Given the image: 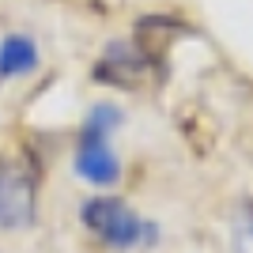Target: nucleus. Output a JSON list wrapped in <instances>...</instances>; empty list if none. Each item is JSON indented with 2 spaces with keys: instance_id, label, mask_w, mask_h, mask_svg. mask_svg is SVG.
I'll return each mask as SVG.
<instances>
[{
  "instance_id": "nucleus-2",
  "label": "nucleus",
  "mask_w": 253,
  "mask_h": 253,
  "mask_svg": "<svg viewBox=\"0 0 253 253\" xmlns=\"http://www.w3.org/2000/svg\"><path fill=\"white\" fill-rule=\"evenodd\" d=\"M38 163L34 155L0 159V231H23L38 215Z\"/></svg>"
},
{
  "instance_id": "nucleus-1",
  "label": "nucleus",
  "mask_w": 253,
  "mask_h": 253,
  "mask_svg": "<svg viewBox=\"0 0 253 253\" xmlns=\"http://www.w3.org/2000/svg\"><path fill=\"white\" fill-rule=\"evenodd\" d=\"M80 219L114 250H132V246H155L159 227L140 219L121 197H91L80 208Z\"/></svg>"
},
{
  "instance_id": "nucleus-6",
  "label": "nucleus",
  "mask_w": 253,
  "mask_h": 253,
  "mask_svg": "<svg viewBox=\"0 0 253 253\" xmlns=\"http://www.w3.org/2000/svg\"><path fill=\"white\" fill-rule=\"evenodd\" d=\"M38 45L31 34H8L0 42V80H23V76L38 72Z\"/></svg>"
},
{
  "instance_id": "nucleus-4",
  "label": "nucleus",
  "mask_w": 253,
  "mask_h": 253,
  "mask_svg": "<svg viewBox=\"0 0 253 253\" xmlns=\"http://www.w3.org/2000/svg\"><path fill=\"white\" fill-rule=\"evenodd\" d=\"M76 174L91 185H114L121 178V159L110 140H80L76 144Z\"/></svg>"
},
{
  "instance_id": "nucleus-5",
  "label": "nucleus",
  "mask_w": 253,
  "mask_h": 253,
  "mask_svg": "<svg viewBox=\"0 0 253 253\" xmlns=\"http://www.w3.org/2000/svg\"><path fill=\"white\" fill-rule=\"evenodd\" d=\"M181 34H189V27L178 23V19H167V15H144V19L136 23V45L144 49V57H148L151 64H155L159 57L170 49V42L181 38Z\"/></svg>"
},
{
  "instance_id": "nucleus-8",
  "label": "nucleus",
  "mask_w": 253,
  "mask_h": 253,
  "mask_svg": "<svg viewBox=\"0 0 253 253\" xmlns=\"http://www.w3.org/2000/svg\"><path fill=\"white\" fill-rule=\"evenodd\" d=\"M234 253H253V208L234 215Z\"/></svg>"
},
{
  "instance_id": "nucleus-7",
  "label": "nucleus",
  "mask_w": 253,
  "mask_h": 253,
  "mask_svg": "<svg viewBox=\"0 0 253 253\" xmlns=\"http://www.w3.org/2000/svg\"><path fill=\"white\" fill-rule=\"evenodd\" d=\"M117 125H121V110L114 102H98L87 110L84 125H80V140H110Z\"/></svg>"
},
{
  "instance_id": "nucleus-3",
  "label": "nucleus",
  "mask_w": 253,
  "mask_h": 253,
  "mask_svg": "<svg viewBox=\"0 0 253 253\" xmlns=\"http://www.w3.org/2000/svg\"><path fill=\"white\" fill-rule=\"evenodd\" d=\"M148 68H151V61L144 57V49L136 42H110L102 49V57H98V64H95V80L132 91L148 76Z\"/></svg>"
}]
</instances>
